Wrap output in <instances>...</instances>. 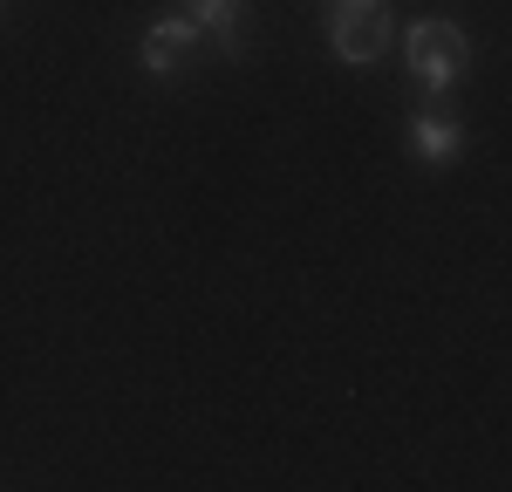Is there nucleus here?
Returning a JSON list of instances; mask_svg holds the SVG:
<instances>
[{
  "mask_svg": "<svg viewBox=\"0 0 512 492\" xmlns=\"http://www.w3.org/2000/svg\"><path fill=\"white\" fill-rule=\"evenodd\" d=\"M192 48H198V21L192 14H164V21H151V35H144V69L151 76H178L185 62H192Z\"/></svg>",
  "mask_w": 512,
  "mask_h": 492,
  "instance_id": "nucleus-3",
  "label": "nucleus"
},
{
  "mask_svg": "<svg viewBox=\"0 0 512 492\" xmlns=\"http://www.w3.org/2000/svg\"><path fill=\"white\" fill-rule=\"evenodd\" d=\"M185 14L198 21V35H219V48L239 55V14H246V0H185Z\"/></svg>",
  "mask_w": 512,
  "mask_h": 492,
  "instance_id": "nucleus-5",
  "label": "nucleus"
},
{
  "mask_svg": "<svg viewBox=\"0 0 512 492\" xmlns=\"http://www.w3.org/2000/svg\"><path fill=\"white\" fill-rule=\"evenodd\" d=\"M321 14H328V48H335V62H349V69H369L396 35L390 0H321Z\"/></svg>",
  "mask_w": 512,
  "mask_h": 492,
  "instance_id": "nucleus-2",
  "label": "nucleus"
},
{
  "mask_svg": "<svg viewBox=\"0 0 512 492\" xmlns=\"http://www.w3.org/2000/svg\"><path fill=\"white\" fill-rule=\"evenodd\" d=\"M403 69L417 76V89L437 96V89L465 82V69H472V35L458 21H444V14H424V21L403 28Z\"/></svg>",
  "mask_w": 512,
  "mask_h": 492,
  "instance_id": "nucleus-1",
  "label": "nucleus"
},
{
  "mask_svg": "<svg viewBox=\"0 0 512 492\" xmlns=\"http://www.w3.org/2000/svg\"><path fill=\"white\" fill-rule=\"evenodd\" d=\"M403 144H410V158H424V164H451V158H465V123L444 117V110H417L410 130H403Z\"/></svg>",
  "mask_w": 512,
  "mask_h": 492,
  "instance_id": "nucleus-4",
  "label": "nucleus"
}]
</instances>
